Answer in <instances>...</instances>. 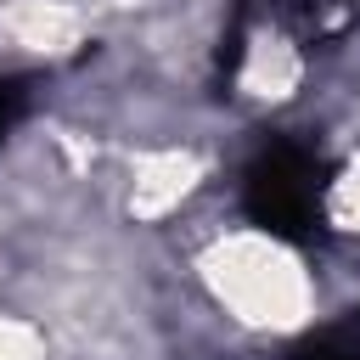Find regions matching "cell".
<instances>
[{"label":"cell","instance_id":"cell-1","mask_svg":"<svg viewBox=\"0 0 360 360\" xmlns=\"http://www.w3.org/2000/svg\"><path fill=\"white\" fill-rule=\"evenodd\" d=\"M326 186H332L326 158L281 135L259 146L253 163L242 169V214L276 242H315L326 225Z\"/></svg>","mask_w":360,"mask_h":360},{"label":"cell","instance_id":"cell-2","mask_svg":"<svg viewBox=\"0 0 360 360\" xmlns=\"http://www.w3.org/2000/svg\"><path fill=\"white\" fill-rule=\"evenodd\" d=\"M354 17H360V0H242L236 6V22H264L304 51L343 39Z\"/></svg>","mask_w":360,"mask_h":360},{"label":"cell","instance_id":"cell-3","mask_svg":"<svg viewBox=\"0 0 360 360\" xmlns=\"http://www.w3.org/2000/svg\"><path fill=\"white\" fill-rule=\"evenodd\" d=\"M287 360H360V309L343 315L338 326H321L304 343H292Z\"/></svg>","mask_w":360,"mask_h":360},{"label":"cell","instance_id":"cell-4","mask_svg":"<svg viewBox=\"0 0 360 360\" xmlns=\"http://www.w3.org/2000/svg\"><path fill=\"white\" fill-rule=\"evenodd\" d=\"M17 107H22V96H17V84H11V79H0V141H6V129L17 124Z\"/></svg>","mask_w":360,"mask_h":360}]
</instances>
